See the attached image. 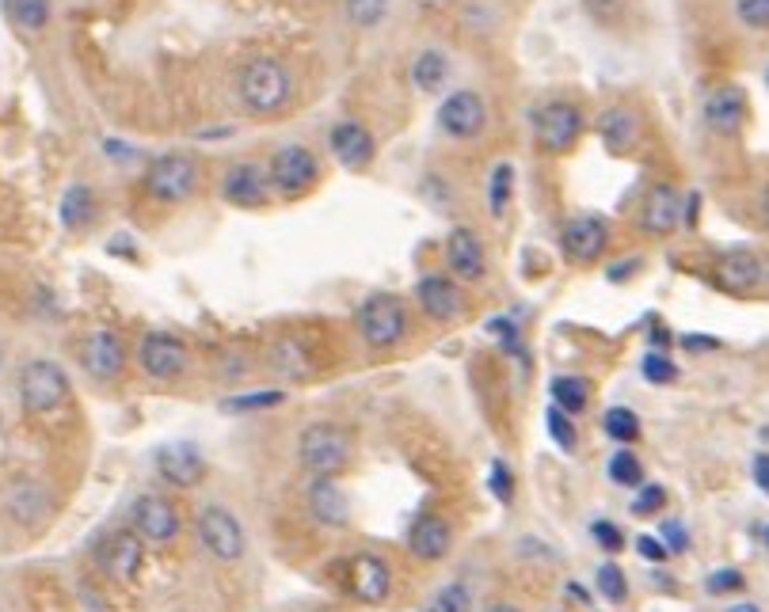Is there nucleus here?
Here are the masks:
<instances>
[{
  "mask_svg": "<svg viewBox=\"0 0 769 612\" xmlns=\"http://www.w3.org/2000/svg\"><path fill=\"white\" fill-rule=\"evenodd\" d=\"M282 392H252V396H236L225 400V411H264V407H279Z\"/></svg>",
  "mask_w": 769,
  "mask_h": 612,
  "instance_id": "obj_41",
  "label": "nucleus"
},
{
  "mask_svg": "<svg viewBox=\"0 0 769 612\" xmlns=\"http://www.w3.org/2000/svg\"><path fill=\"white\" fill-rule=\"evenodd\" d=\"M755 484L769 494V453H762V456L755 461Z\"/></svg>",
  "mask_w": 769,
  "mask_h": 612,
  "instance_id": "obj_48",
  "label": "nucleus"
},
{
  "mask_svg": "<svg viewBox=\"0 0 769 612\" xmlns=\"http://www.w3.org/2000/svg\"><path fill=\"white\" fill-rule=\"evenodd\" d=\"M415 4H419L423 12H445V8H453L457 0H415Z\"/></svg>",
  "mask_w": 769,
  "mask_h": 612,
  "instance_id": "obj_50",
  "label": "nucleus"
},
{
  "mask_svg": "<svg viewBox=\"0 0 769 612\" xmlns=\"http://www.w3.org/2000/svg\"><path fill=\"white\" fill-rule=\"evenodd\" d=\"M484 126H488V103H484L480 91L457 88L438 107V130L453 142H473V137L484 134Z\"/></svg>",
  "mask_w": 769,
  "mask_h": 612,
  "instance_id": "obj_7",
  "label": "nucleus"
},
{
  "mask_svg": "<svg viewBox=\"0 0 769 612\" xmlns=\"http://www.w3.org/2000/svg\"><path fill=\"white\" fill-rule=\"evenodd\" d=\"M766 544H769V529H766Z\"/></svg>",
  "mask_w": 769,
  "mask_h": 612,
  "instance_id": "obj_54",
  "label": "nucleus"
},
{
  "mask_svg": "<svg viewBox=\"0 0 769 612\" xmlns=\"http://www.w3.org/2000/svg\"><path fill=\"white\" fill-rule=\"evenodd\" d=\"M511 191H514V168L511 164H499L488 180V203H491V213L503 217L506 213V203H511Z\"/></svg>",
  "mask_w": 769,
  "mask_h": 612,
  "instance_id": "obj_34",
  "label": "nucleus"
},
{
  "mask_svg": "<svg viewBox=\"0 0 769 612\" xmlns=\"http://www.w3.org/2000/svg\"><path fill=\"white\" fill-rule=\"evenodd\" d=\"M130 517H134V533L149 544H168L180 533V514L164 494H142Z\"/></svg>",
  "mask_w": 769,
  "mask_h": 612,
  "instance_id": "obj_13",
  "label": "nucleus"
},
{
  "mask_svg": "<svg viewBox=\"0 0 769 612\" xmlns=\"http://www.w3.org/2000/svg\"><path fill=\"white\" fill-rule=\"evenodd\" d=\"M236 96L241 107L256 119H271L294 96V73L279 58H252L236 76Z\"/></svg>",
  "mask_w": 769,
  "mask_h": 612,
  "instance_id": "obj_1",
  "label": "nucleus"
},
{
  "mask_svg": "<svg viewBox=\"0 0 769 612\" xmlns=\"http://www.w3.org/2000/svg\"><path fill=\"white\" fill-rule=\"evenodd\" d=\"M198 540H203L206 552L221 563H236L244 555V544H248L241 522H236L225 506H206L203 514H198Z\"/></svg>",
  "mask_w": 769,
  "mask_h": 612,
  "instance_id": "obj_10",
  "label": "nucleus"
},
{
  "mask_svg": "<svg viewBox=\"0 0 769 612\" xmlns=\"http://www.w3.org/2000/svg\"><path fill=\"white\" fill-rule=\"evenodd\" d=\"M663 502H667L663 487H640V494H636V502H633V514L648 517V514H656V510H663Z\"/></svg>",
  "mask_w": 769,
  "mask_h": 612,
  "instance_id": "obj_42",
  "label": "nucleus"
},
{
  "mask_svg": "<svg viewBox=\"0 0 769 612\" xmlns=\"http://www.w3.org/2000/svg\"><path fill=\"white\" fill-rule=\"evenodd\" d=\"M529 126H534V137L545 152H572L575 142L583 137V111L567 99H549V103L534 107L529 114Z\"/></svg>",
  "mask_w": 769,
  "mask_h": 612,
  "instance_id": "obj_5",
  "label": "nucleus"
},
{
  "mask_svg": "<svg viewBox=\"0 0 769 612\" xmlns=\"http://www.w3.org/2000/svg\"><path fill=\"white\" fill-rule=\"evenodd\" d=\"M20 400L27 411H35V415H50V411H58L61 404L69 400V377L61 366H53V362H27V366L20 369Z\"/></svg>",
  "mask_w": 769,
  "mask_h": 612,
  "instance_id": "obj_6",
  "label": "nucleus"
},
{
  "mask_svg": "<svg viewBox=\"0 0 769 612\" xmlns=\"http://www.w3.org/2000/svg\"><path fill=\"white\" fill-rule=\"evenodd\" d=\"M81 366L96 381H114L126 369V346H122V339L114 331H91L81 346Z\"/></svg>",
  "mask_w": 769,
  "mask_h": 612,
  "instance_id": "obj_15",
  "label": "nucleus"
},
{
  "mask_svg": "<svg viewBox=\"0 0 769 612\" xmlns=\"http://www.w3.org/2000/svg\"><path fill=\"white\" fill-rule=\"evenodd\" d=\"M267 180H271V187L279 191V195H290V198L305 195V191L320 180L317 152L305 149V145H282L271 157V164H267Z\"/></svg>",
  "mask_w": 769,
  "mask_h": 612,
  "instance_id": "obj_8",
  "label": "nucleus"
},
{
  "mask_svg": "<svg viewBox=\"0 0 769 612\" xmlns=\"http://www.w3.org/2000/svg\"><path fill=\"white\" fill-rule=\"evenodd\" d=\"M735 20L747 30H769V0H735Z\"/></svg>",
  "mask_w": 769,
  "mask_h": 612,
  "instance_id": "obj_38",
  "label": "nucleus"
},
{
  "mask_svg": "<svg viewBox=\"0 0 769 612\" xmlns=\"http://www.w3.org/2000/svg\"><path fill=\"white\" fill-rule=\"evenodd\" d=\"M644 229L651 232V236H667V232L679 229L682 221V203H679V191L671 187V183H659V187L648 191V198H644Z\"/></svg>",
  "mask_w": 769,
  "mask_h": 612,
  "instance_id": "obj_26",
  "label": "nucleus"
},
{
  "mask_svg": "<svg viewBox=\"0 0 769 612\" xmlns=\"http://www.w3.org/2000/svg\"><path fill=\"white\" fill-rule=\"evenodd\" d=\"M198 160L191 152H164L145 172V191L164 206H183L198 187Z\"/></svg>",
  "mask_w": 769,
  "mask_h": 612,
  "instance_id": "obj_4",
  "label": "nucleus"
},
{
  "mask_svg": "<svg viewBox=\"0 0 769 612\" xmlns=\"http://www.w3.org/2000/svg\"><path fill=\"white\" fill-rule=\"evenodd\" d=\"M610 479H613L618 487H640V479H644L640 456H633V453H613V456H610Z\"/></svg>",
  "mask_w": 769,
  "mask_h": 612,
  "instance_id": "obj_36",
  "label": "nucleus"
},
{
  "mask_svg": "<svg viewBox=\"0 0 769 612\" xmlns=\"http://www.w3.org/2000/svg\"><path fill=\"white\" fill-rule=\"evenodd\" d=\"M552 404L567 411V415H579L590 404V384L583 377H557L552 381Z\"/></svg>",
  "mask_w": 769,
  "mask_h": 612,
  "instance_id": "obj_31",
  "label": "nucleus"
},
{
  "mask_svg": "<svg viewBox=\"0 0 769 612\" xmlns=\"http://www.w3.org/2000/svg\"><path fill=\"white\" fill-rule=\"evenodd\" d=\"M445 81H450V61H445L442 50H423L419 58L412 61V84L423 91V96L442 91Z\"/></svg>",
  "mask_w": 769,
  "mask_h": 612,
  "instance_id": "obj_29",
  "label": "nucleus"
},
{
  "mask_svg": "<svg viewBox=\"0 0 769 612\" xmlns=\"http://www.w3.org/2000/svg\"><path fill=\"white\" fill-rule=\"evenodd\" d=\"M445 262H450V270L461 282H480L484 270H488L480 236L473 229H453L450 240H445Z\"/></svg>",
  "mask_w": 769,
  "mask_h": 612,
  "instance_id": "obj_20",
  "label": "nucleus"
},
{
  "mask_svg": "<svg viewBox=\"0 0 769 612\" xmlns=\"http://www.w3.org/2000/svg\"><path fill=\"white\" fill-rule=\"evenodd\" d=\"M640 374L648 377L651 384H671L674 377H679V369H674V362L667 358V354H659V351H651L648 358L640 362Z\"/></svg>",
  "mask_w": 769,
  "mask_h": 612,
  "instance_id": "obj_40",
  "label": "nucleus"
},
{
  "mask_svg": "<svg viewBox=\"0 0 769 612\" xmlns=\"http://www.w3.org/2000/svg\"><path fill=\"white\" fill-rule=\"evenodd\" d=\"M682 206H686V217H682V221H686V229H694V224H697V206H701V195H689Z\"/></svg>",
  "mask_w": 769,
  "mask_h": 612,
  "instance_id": "obj_49",
  "label": "nucleus"
},
{
  "mask_svg": "<svg viewBox=\"0 0 769 612\" xmlns=\"http://www.w3.org/2000/svg\"><path fill=\"white\" fill-rule=\"evenodd\" d=\"M545 426H549V438L557 441L560 449H575V426H572V418H567V411H560L557 404H552L549 415H545Z\"/></svg>",
  "mask_w": 769,
  "mask_h": 612,
  "instance_id": "obj_39",
  "label": "nucleus"
},
{
  "mask_svg": "<svg viewBox=\"0 0 769 612\" xmlns=\"http://www.w3.org/2000/svg\"><path fill=\"white\" fill-rule=\"evenodd\" d=\"M602 430L610 433L613 441L628 445V441L640 438V418H636L628 407H610V411H606V418H602Z\"/></svg>",
  "mask_w": 769,
  "mask_h": 612,
  "instance_id": "obj_33",
  "label": "nucleus"
},
{
  "mask_svg": "<svg viewBox=\"0 0 769 612\" xmlns=\"http://www.w3.org/2000/svg\"><path fill=\"white\" fill-rule=\"evenodd\" d=\"M590 533H595V540L606 548V552H621V548H625V537H621L618 525H610V522H595V525H590Z\"/></svg>",
  "mask_w": 769,
  "mask_h": 612,
  "instance_id": "obj_43",
  "label": "nucleus"
},
{
  "mask_svg": "<svg viewBox=\"0 0 769 612\" xmlns=\"http://www.w3.org/2000/svg\"><path fill=\"white\" fill-rule=\"evenodd\" d=\"M740 586H743V575H740V571H732V567H728V571H717V575L709 578V590H712V593L740 590Z\"/></svg>",
  "mask_w": 769,
  "mask_h": 612,
  "instance_id": "obj_45",
  "label": "nucleus"
},
{
  "mask_svg": "<svg viewBox=\"0 0 769 612\" xmlns=\"http://www.w3.org/2000/svg\"><path fill=\"white\" fill-rule=\"evenodd\" d=\"M358 335L374 351H389L407 335V308L396 293H374L370 301H363V308L355 313Z\"/></svg>",
  "mask_w": 769,
  "mask_h": 612,
  "instance_id": "obj_3",
  "label": "nucleus"
},
{
  "mask_svg": "<svg viewBox=\"0 0 769 612\" xmlns=\"http://www.w3.org/2000/svg\"><path fill=\"white\" fill-rule=\"evenodd\" d=\"M747 91L740 88V84H720V88H712L709 96H705V107H701V119L705 126L712 130V134H740L743 122H747Z\"/></svg>",
  "mask_w": 769,
  "mask_h": 612,
  "instance_id": "obj_11",
  "label": "nucleus"
},
{
  "mask_svg": "<svg viewBox=\"0 0 769 612\" xmlns=\"http://www.w3.org/2000/svg\"><path fill=\"white\" fill-rule=\"evenodd\" d=\"M598 137H602V145L613 157H625V152H633L636 142H640V119H636L628 107H610V111H602V119H598Z\"/></svg>",
  "mask_w": 769,
  "mask_h": 612,
  "instance_id": "obj_25",
  "label": "nucleus"
},
{
  "mask_svg": "<svg viewBox=\"0 0 769 612\" xmlns=\"http://www.w3.org/2000/svg\"><path fill=\"white\" fill-rule=\"evenodd\" d=\"M450 544H453V529L450 522L438 514H423L419 522L412 525V533H407V548H412V555L423 563L442 560V555L450 552Z\"/></svg>",
  "mask_w": 769,
  "mask_h": 612,
  "instance_id": "obj_22",
  "label": "nucleus"
},
{
  "mask_svg": "<svg viewBox=\"0 0 769 612\" xmlns=\"http://www.w3.org/2000/svg\"><path fill=\"white\" fill-rule=\"evenodd\" d=\"M50 12H53V0H8V15L20 30L27 35H38V30L50 23Z\"/></svg>",
  "mask_w": 769,
  "mask_h": 612,
  "instance_id": "obj_30",
  "label": "nucleus"
},
{
  "mask_svg": "<svg viewBox=\"0 0 769 612\" xmlns=\"http://www.w3.org/2000/svg\"><path fill=\"white\" fill-rule=\"evenodd\" d=\"M415 297H419L423 313H427L430 320H438V323L457 320V316L465 313V301H461L457 282H450V278H442V274L419 278V285H415Z\"/></svg>",
  "mask_w": 769,
  "mask_h": 612,
  "instance_id": "obj_21",
  "label": "nucleus"
},
{
  "mask_svg": "<svg viewBox=\"0 0 769 612\" xmlns=\"http://www.w3.org/2000/svg\"><path fill=\"white\" fill-rule=\"evenodd\" d=\"M598 590H602V598H610L613 605H621V601L628 598L625 571H621L618 563H606V567H598Z\"/></svg>",
  "mask_w": 769,
  "mask_h": 612,
  "instance_id": "obj_37",
  "label": "nucleus"
},
{
  "mask_svg": "<svg viewBox=\"0 0 769 612\" xmlns=\"http://www.w3.org/2000/svg\"><path fill=\"white\" fill-rule=\"evenodd\" d=\"M99 567L114 583H134L137 571H142V537L137 533H111V537L99 544Z\"/></svg>",
  "mask_w": 769,
  "mask_h": 612,
  "instance_id": "obj_16",
  "label": "nucleus"
},
{
  "mask_svg": "<svg viewBox=\"0 0 769 612\" xmlns=\"http://www.w3.org/2000/svg\"><path fill=\"white\" fill-rule=\"evenodd\" d=\"M351 590H355V598L366 601V605H378V601H384L389 598V590H392L389 563L378 560V555H358V560L351 563Z\"/></svg>",
  "mask_w": 769,
  "mask_h": 612,
  "instance_id": "obj_24",
  "label": "nucleus"
},
{
  "mask_svg": "<svg viewBox=\"0 0 769 612\" xmlns=\"http://www.w3.org/2000/svg\"><path fill=\"white\" fill-rule=\"evenodd\" d=\"M0 362H4V351H0Z\"/></svg>",
  "mask_w": 769,
  "mask_h": 612,
  "instance_id": "obj_55",
  "label": "nucleus"
},
{
  "mask_svg": "<svg viewBox=\"0 0 769 612\" xmlns=\"http://www.w3.org/2000/svg\"><path fill=\"white\" fill-rule=\"evenodd\" d=\"M610 244V229H606L602 217L595 213H583V217H572L560 232V247L572 262H598Z\"/></svg>",
  "mask_w": 769,
  "mask_h": 612,
  "instance_id": "obj_12",
  "label": "nucleus"
},
{
  "mask_svg": "<svg viewBox=\"0 0 769 612\" xmlns=\"http://www.w3.org/2000/svg\"><path fill=\"white\" fill-rule=\"evenodd\" d=\"M157 472L172 487H195L206 476V461L191 441H172L157 453Z\"/></svg>",
  "mask_w": 769,
  "mask_h": 612,
  "instance_id": "obj_19",
  "label": "nucleus"
},
{
  "mask_svg": "<svg viewBox=\"0 0 769 612\" xmlns=\"http://www.w3.org/2000/svg\"><path fill=\"white\" fill-rule=\"evenodd\" d=\"M484 612H518V609H514V605H488Z\"/></svg>",
  "mask_w": 769,
  "mask_h": 612,
  "instance_id": "obj_52",
  "label": "nucleus"
},
{
  "mask_svg": "<svg viewBox=\"0 0 769 612\" xmlns=\"http://www.w3.org/2000/svg\"><path fill=\"white\" fill-rule=\"evenodd\" d=\"M762 221H766V229H769V191L762 195Z\"/></svg>",
  "mask_w": 769,
  "mask_h": 612,
  "instance_id": "obj_51",
  "label": "nucleus"
},
{
  "mask_svg": "<svg viewBox=\"0 0 769 612\" xmlns=\"http://www.w3.org/2000/svg\"><path fill=\"white\" fill-rule=\"evenodd\" d=\"M137 362L149 377L157 381H175V377L187 369V346L175 335H164V331H152V335L142 339V351H137Z\"/></svg>",
  "mask_w": 769,
  "mask_h": 612,
  "instance_id": "obj_14",
  "label": "nucleus"
},
{
  "mask_svg": "<svg viewBox=\"0 0 769 612\" xmlns=\"http://www.w3.org/2000/svg\"><path fill=\"white\" fill-rule=\"evenodd\" d=\"M427 612H473V593H468V586L450 583L445 590L435 593V601H430Z\"/></svg>",
  "mask_w": 769,
  "mask_h": 612,
  "instance_id": "obj_35",
  "label": "nucleus"
},
{
  "mask_svg": "<svg viewBox=\"0 0 769 612\" xmlns=\"http://www.w3.org/2000/svg\"><path fill=\"white\" fill-rule=\"evenodd\" d=\"M58 217H61V224H65L69 232L88 229L91 217H96V191L84 187V183H73V187H69L65 195H61Z\"/></svg>",
  "mask_w": 769,
  "mask_h": 612,
  "instance_id": "obj_28",
  "label": "nucleus"
},
{
  "mask_svg": "<svg viewBox=\"0 0 769 612\" xmlns=\"http://www.w3.org/2000/svg\"><path fill=\"white\" fill-rule=\"evenodd\" d=\"M297 456H302L305 472L317 479L340 476L351 461V438L343 426L335 423H313L297 441Z\"/></svg>",
  "mask_w": 769,
  "mask_h": 612,
  "instance_id": "obj_2",
  "label": "nucleus"
},
{
  "mask_svg": "<svg viewBox=\"0 0 769 612\" xmlns=\"http://www.w3.org/2000/svg\"><path fill=\"white\" fill-rule=\"evenodd\" d=\"M309 514L317 517L320 525H328V529H343V525L351 522L347 491H343L332 476L317 479V484L309 487Z\"/></svg>",
  "mask_w": 769,
  "mask_h": 612,
  "instance_id": "obj_23",
  "label": "nucleus"
},
{
  "mask_svg": "<svg viewBox=\"0 0 769 612\" xmlns=\"http://www.w3.org/2000/svg\"><path fill=\"white\" fill-rule=\"evenodd\" d=\"M717 285L720 290H728V293H740V297H750V293L769 290V255L747 252V247L720 255Z\"/></svg>",
  "mask_w": 769,
  "mask_h": 612,
  "instance_id": "obj_9",
  "label": "nucleus"
},
{
  "mask_svg": "<svg viewBox=\"0 0 769 612\" xmlns=\"http://www.w3.org/2000/svg\"><path fill=\"white\" fill-rule=\"evenodd\" d=\"M343 15L351 20V27L374 30L389 15V0H343Z\"/></svg>",
  "mask_w": 769,
  "mask_h": 612,
  "instance_id": "obj_32",
  "label": "nucleus"
},
{
  "mask_svg": "<svg viewBox=\"0 0 769 612\" xmlns=\"http://www.w3.org/2000/svg\"><path fill=\"white\" fill-rule=\"evenodd\" d=\"M491 491H496V499L511 502V472H506L503 461L491 464Z\"/></svg>",
  "mask_w": 769,
  "mask_h": 612,
  "instance_id": "obj_44",
  "label": "nucleus"
},
{
  "mask_svg": "<svg viewBox=\"0 0 769 612\" xmlns=\"http://www.w3.org/2000/svg\"><path fill=\"white\" fill-rule=\"evenodd\" d=\"M328 145H332V157L340 160L347 172H363L374 160V134L363 126V122H335L332 134H328Z\"/></svg>",
  "mask_w": 769,
  "mask_h": 612,
  "instance_id": "obj_17",
  "label": "nucleus"
},
{
  "mask_svg": "<svg viewBox=\"0 0 769 612\" xmlns=\"http://www.w3.org/2000/svg\"><path fill=\"white\" fill-rule=\"evenodd\" d=\"M663 537H667V552H686V529H682L679 522H667L663 525Z\"/></svg>",
  "mask_w": 769,
  "mask_h": 612,
  "instance_id": "obj_47",
  "label": "nucleus"
},
{
  "mask_svg": "<svg viewBox=\"0 0 769 612\" xmlns=\"http://www.w3.org/2000/svg\"><path fill=\"white\" fill-rule=\"evenodd\" d=\"M267 191H271V180L259 164L244 160V164H233L225 172V183H221V195L225 203L241 206V209H256L267 203Z\"/></svg>",
  "mask_w": 769,
  "mask_h": 612,
  "instance_id": "obj_18",
  "label": "nucleus"
},
{
  "mask_svg": "<svg viewBox=\"0 0 769 612\" xmlns=\"http://www.w3.org/2000/svg\"><path fill=\"white\" fill-rule=\"evenodd\" d=\"M636 552H640V555H644V560H651V563H663V560H667V555H671V552H667V548H663V544H659V540H656V537H640V540H636Z\"/></svg>",
  "mask_w": 769,
  "mask_h": 612,
  "instance_id": "obj_46",
  "label": "nucleus"
},
{
  "mask_svg": "<svg viewBox=\"0 0 769 612\" xmlns=\"http://www.w3.org/2000/svg\"><path fill=\"white\" fill-rule=\"evenodd\" d=\"M50 510H53V499L46 494V487L38 484H20L8 494V514H12V522H20L23 529L42 525L46 517H50Z\"/></svg>",
  "mask_w": 769,
  "mask_h": 612,
  "instance_id": "obj_27",
  "label": "nucleus"
},
{
  "mask_svg": "<svg viewBox=\"0 0 769 612\" xmlns=\"http://www.w3.org/2000/svg\"><path fill=\"white\" fill-rule=\"evenodd\" d=\"M732 612H758L755 605H740V609H732Z\"/></svg>",
  "mask_w": 769,
  "mask_h": 612,
  "instance_id": "obj_53",
  "label": "nucleus"
}]
</instances>
